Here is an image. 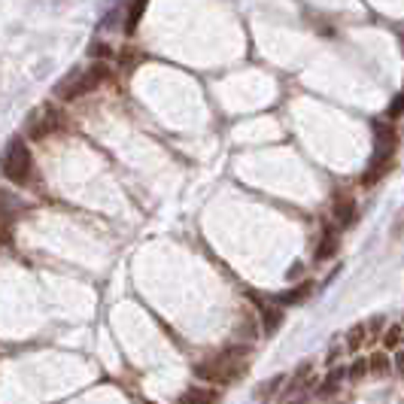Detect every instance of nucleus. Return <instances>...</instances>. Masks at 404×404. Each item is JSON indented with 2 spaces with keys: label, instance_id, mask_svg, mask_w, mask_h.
<instances>
[{
  "label": "nucleus",
  "instance_id": "f8f14e48",
  "mask_svg": "<svg viewBox=\"0 0 404 404\" xmlns=\"http://www.w3.org/2000/svg\"><path fill=\"white\" fill-rule=\"evenodd\" d=\"M15 210H22V201L15 198L13 192L0 189V216H6V213H15Z\"/></svg>",
  "mask_w": 404,
  "mask_h": 404
},
{
  "label": "nucleus",
  "instance_id": "aec40b11",
  "mask_svg": "<svg viewBox=\"0 0 404 404\" xmlns=\"http://www.w3.org/2000/svg\"><path fill=\"white\" fill-rule=\"evenodd\" d=\"M401 109H404V98L398 95V98H395L392 104H389V113H386V119H398V116H401Z\"/></svg>",
  "mask_w": 404,
  "mask_h": 404
},
{
  "label": "nucleus",
  "instance_id": "6e6552de",
  "mask_svg": "<svg viewBox=\"0 0 404 404\" xmlns=\"http://www.w3.org/2000/svg\"><path fill=\"white\" fill-rule=\"evenodd\" d=\"M143 13H146V0H131L128 15H125V33H134V31H137Z\"/></svg>",
  "mask_w": 404,
  "mask_h": 404
},
{
  "label": "nucleus",
  "instance_id": "20e7f679",
  "mask_svg": "<svg viewBox=\"0 0 404 404\" xmlns=\"http://www.w3.org/2000/svg\"><path fill=\"white\" fill-rule=\"evenodd\" d=\"M374 134H377V140H374V158H371V171L365 173V182L371 186V182H377L380 176L389 171V158L395 153V131H392V125H374Z\"/></svg>",
  "mask_w": 404,
  "mask_h": 404
},
{
  "label": "nucleus",
  "instance_id": "9b49d317",
  "mask_svg": "<svg viewBox=\"0 0 404 404\" xmlns=\"http://www.w3.org/2000/svg\"><path fill=\"white\" fill-rule=\"evenodd\" d=\"M334 252H338V238H334L332 231H325L323 243H319V249H316V258H319V262H325V258H332Z\"/></svg>",
  "mask_w": 404,
  "mask_h": 404
},
{
  "label": "nucleus",
  "instance_id": "a211bd4d",
  "mask_svg": "<svg viewBox=\"0 0 404 404\" xmlns=\"http://www.w3.org/2000/svg\"><path fill=\"white\" fill-rule=\"evenodd\" d=\"M365 374H368V362L365 359H356L350 365V377H352V380H359V377H365Z\"/></svg>",
  "mask_w": 404,
  "mask_h": 404
},
{
  "label": "nucleus",
  "instance_id": "f3484780",
  "mask_svg": "<svg viewBox=\"0 0 404 404\" xmlns=\"http://www.w3.org/2000/svg\"><path fill=\"white\" fill-rule=\"evenodd\" d=\"M88 55L91 58H100V61H107V58H113V49H109L107 43H91L88 46Z\"/></svg>",
  "mask_w": 404,
  "mask_h": 404
},
{
  "label": "nucleus",
  "instance_id": "4468645a",
  "mask_svg": "<svg viewBox=\"0 0 404 404\" xmlns=\"http://www.w3.org/2000/svg\"><path fill=\"white\" fill-rule=\"evenodd\" d=\"M310 289H313L310 283H301V286H295V289L289 292V295H283L280 301H283V304H298V301H304L310 295Z\"/></svg>",
  "mask_w": 404,
  "mask_h": 404
},
{
  "label": "nucleus",
  "instance_id": "9d476101",
  "mask_svg": "<svg viewBox=\"0 0 404 404\" xmlns=\"http://www.w3.org/2000/svg\"><path fill=\"white\" fill-rule=\"evenodd\" d=\"M283 323V310L280 307H265L262 310V325H265V334H274Z\"/></svg>",
  "mask_w": 404,
  "mask_h": 404
},
{
  "label": "nucleus",
  "instance_id": "423d86ee",
  "mask_svg": "<svg viewBox=\"0 0 404 404\" xmlns=\"http://www.w3.org/2000/svg\"><path fill=\"white\" fill-rule=\"evenodd\" d=\"M332 219L338 228H350V225L356 222V198H352L350 192H338V195L332 198Z\"/></svg>",
  "mask_w": 404,
  "mask_h": 404
},
{
  "label": "nucleus",
  "instance_id": "1a4fd4ad",
  "mask_svg": "<svg viewBox=\"0 0 404 404\" xmlns=\"http://www.w3.org/2000/svg\"><path fill=\"white\" fill-rule=\"evenodd\" d=\"M143 61V55H140V49H134V46H122V52H119V67L125 73H131L134 67H137Z\"/></svg>",
  "mask_w": 404,
  "mask_h": 404
},
{
  "label": "nucleus",
  "instance_id": "f257e3e1",
  "mask_svg": "<svg viewBox=\"0 0 404 404\" xmlns=\"http://www.w3.org/2000/svg\"><path fill=\"white\" fill-rule=\"evenodd\" d=\"M249 347H228L222 350L216 359H207L201 362V365L195 368V374L201 377V380H210V383H231L238 380V377L247 374L249 368Z\"/></svg>",
  "mask_w": 404,
  "mask_h": 404
},
{
  "label": "nucleus",
  "instance_id": "39448f33",
  "mask_svg": "<svg viewBox=\"0 0 404 404\" xmlns=\"http://www.w3.org/2000/svg\"><path fill=\"white\" fill-rule=\"evenodd\" d=\"M67 125L64 113L58 109L55 104H43L40 109H33L31 119H28V137L31 140H46L52 137V134H58Z\"/></svg>",
  "mask_w": 404,
  "mask_h": 404
},
{
  "label": "nucleus",
  "instance_id": "dca6fc26",
  "mask_svg": "<svg viewBox=\"0 0 404 404\" xmlns=\"http://www.w3.org/2000/svg\"><path fill=\"white\" fill-rule=\"evenodd\" d=\"M398 343H401V325L395 323V325H389V332H386L383 347H386V350H398Z\"/></svg>",
  "mask_w": 404,
  "mask_h": 404
},
{
  "label": "nucleus",
  "instance_id": "0eeeda50",
  "mask_svg": "<svg viewBox=\"0 0 404 404\" xmlns=\"http://www.w3.org/2000/svg\"><path fill=\"white\" fill-rule=\"evenodd\" d=\"M180 401L182 404H219V395L213 389H207V386H189Z\"/></svg>",
  "mask_w": 404,
  "mask_h": 404
},
{
  "label": "nucleus",
  "instance_id": "f03ea898",
  "mask_svg": "<svg viewBox=\"0 0 404 404\" xmlns=\"http://www.w3.org/2000/svg\"><path fill=\"white\" fill-rule=\"evenodd\" d=\"M107 79H109V67L104 61H98L86 67V70H73L67 79H61L55 86V95L61 100H77L82 95H88V91H95L98 86H104Z\"/></svg>",
  "mask_w": 404,
  "mask_h": 404
},
{
  "label": "nucleus",
  "instance_id": "2eb2a0df",
  "mask_svg": "<svg viewBox=\"0 0 404 404\" xmlns=\"http://www.w3.org/2000/svg\"><path fill=\"white\" fill-rule=\"evenodd\" d=\"M365 334H368V328H365V325H356V328H352V332H350V341H347V350L356 352V350L362 347V343H365Z\"/></svg>",
  "mask_w": 404,
  "mask_h": 404
},
{
  "label": "nucleus",
  "instance_id": "6ab92c4d",
  "mask_svg": "<svg viewBox=\"0 0 404 404\" xmlns=\"http://www.w3.org/2000/svg\"><path fill=\"white\" fill-rule=\"evenodd\" d=\"M341 377H343V371H334V374H328V380L323 383V395H328V392H332V389H338Z\"/></svg>",
  "mask_w": 404,
  "mask_h": 404
},
{
  "label": "nucleus",
  "instance_id": "ddd939ff",
  "mask_svg": "<svg viewBox=\"0 0 404 404\" xmlns=\"http://www.w3.org/2000/svg\"><path fill=\"white\" fill-rule=\"evenodd\" d=\"M368 362V371H374V374H386L389 371V359H386V352H374L371 359H365Z\"/></svg>",
  "mask_w": 404,
  "mask_h": 404
},
{
  "label": "nucleus",
  "instance_id": "7ed1b4c3",
  "mask_svg": "<svg viewBox=\"0 0 404 404\" xmlns=\"http://www.w3.org/2000/svg\"><path fill=\"white\" fill-rule=\"evenodd\" d=\"M0 171L10 182L15 186H24V182H31L33 176V155L28 149V143L22 137H13L10 146L3 149V155H0Z\"/></svg>",
  "mask_w": 404,
  "mask_h": 404
}]
</instances>
